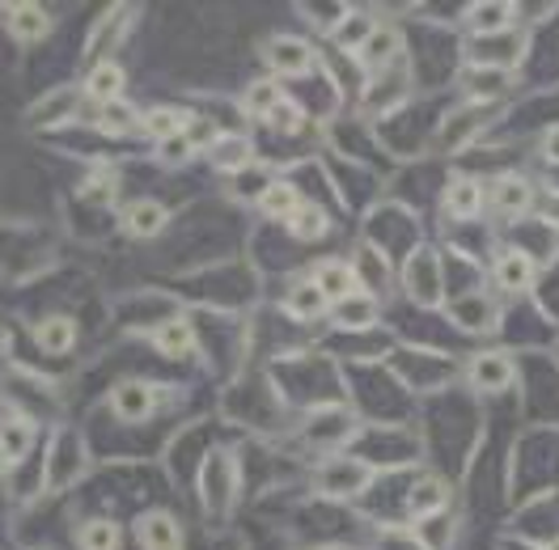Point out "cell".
Wrapping results in <instances>:
<instances>
[{
    "label": "cell",
    "instance_id": "d6986e66",
    "mask_svg": "<svg viewBox=\"0 0 559 550\" xmlns=\"http://www.w3.org/2000/svg\"><path fill=\"white\" fill-rule=\"evenodd\" d=\"M187 123H191V119H187L182 110H170V106H153L148 115H140V128L157 140V144H162V140H170V136H182V132H187Z\"/></svg>",
    "mask_w": 559,
    "mask_h": 550
},
{
    "label": "cell",
    "instance_id": "ffe728a7",
    "mask_svg": "<svg viewBox=\"0 0 559 550\" xmlns=\"http://www.w3.org/2000/svg\"><path fill=\"white\" fill-rule=\"evenodd\" d=\"M301 204H306V200H301V191H297V187H288V182H272V187L259 195V207H263L267 216H276V220H293Z\"/></svg>",
    "mask_w": 559,
    "mask_h": 550
},
{
    "label": "cell",
    "instance_id": "ac0fdd59",
    "mask_svg": "<svg viewBox=\"0 0 559 550\" xmlns=\"http://www.w3.org/2000/svg\"><path fill=\"white\" fill-rule=\"evenodd\" d=\"M462 85H466V98L471 103H491V98H500L504 89H509V72L500 69H466V76H462Z\"/></svg>",
    "mask_w": 559,
    "mask_h": 550
},
{
    "label": "cell",
    "instance_id": "7c38bea8",
    "mask_svg": "<svg viewBox=\"0 0 559 550\" xmlns=\"http://www.w3.org/2000/svg\"><path fill=\"white\" fill-rule=\"evenodd\" d=\"M399 56V31L394 26H373V35L365 38V47L356 51V60L369 72H382Z\"/></svg>",
    "mask_w": 559,
    "mask_h": 550
},
{
    "label": "cell",
    "instance_id": "83f0119b",
    "mask_svg": "<svg viewBox=\"0 0 559 550\" xmlns=\"http://www.w3.org/2000/svg\"><path fill=\"white\" fill-rule=\"evenodd\" d=\"M31 441H35V428H31L26 419H4V423H0V449L9 453V462L22 457V453L31 449Z\"/></svg>",
    "mask_w": 559,
    "mask_h": 550
},
{
    "label": "cell",
    "instance_id": "7402d4cb",
    "mask_svg": "<svg viewBox=\"0 0 559 550\" xmlns=\"http://www.w3.org/2000/svg\"><path fill=\"white\" fill-rule=\"evenodd\" d=\"M35 339L43 351L60 356V351H69L72 339H76V326H72L69 318H43V322L35 326Z\"/></svg>",
    "mask_w": 559,
    "mask_h": 550
},
{
    "label": "cell",
    "instance_id": "277c9868",
    "mask_svg": "<svg viewBox=\"0 0 559 550\" xmlns=\"http://www.w3.org/2000/svg\"><path fill=\"white\" fill-rule=\"evenodd\" d=\"M267 64H272V72H280V76H306L310 64H314V51H310V43H301V38L280 35L267 43Z\"/></svg>",
    "mask_w": 559,
    "mask_h": 550
},
{
    "label": "cell",
    "instance_id": "836d02e7",
    "mask_svg": "<svg viewBox=\"0 0 559 550\" xmlns=\"http://www.w3.org/2000/svg\"><path fill=\"white\" fill-rule=\"evenodd\" d=\"M162 157H166V162H187V157H191V140H187V132H182V136H170V140H162Z\"/></svg>",
    "mask_w": 559,
    "mask_h": 550
},
{
    "label": "cell",
    "instance_id": "484cf974",
    "mask_svg": "<svg viewBox=\"0 0 559 550\" xmlns=\"http://www.w3.org/2000/svg\"><path fill=\"white\" fill-rule=\"evenodd\" d=\"M212 162H216V166H221V170H246V166H250V144H246L242 136L238 140H212Z\"/></svg>",
    "mask_w": 559,
    "mask_h": 550
},
{
    "label": "cell",
    "instance_id": "5b68a950",
    "mask_svg": "<svg viewBox=\"0 0 559 550\" xmlns=\"http://www.w3.org/2000/svg\"><path fill=\"white\" fill-rule=\"evenodd\" d=\"M491 207H496L504 220H518V216H525V212L534 207V187L525 182L522 174H504V178H496V187H491Z\"/></svg>",
    "mask_w": 559,
    "mask_h": 550
},
{
    "label": "cell",
    "instance_id": "e0dca14e",
    "mask_svg": "<svg viewBox=\"0 0 559 550\" xmlns=\"http://www.w3.org/2000/svg\"><path fill=\"white\" fill-rule=\"evenodd\" d=\"M136 534H140V542H144V550H178V542H182L178 521L166 513H148L140 521Z\"/></svg>",
    "mask_w": 559,
    "mask_h": 550
},
{
    "label": "cell",
    "instance_id": "30bf717a",
    "mask_svg": "<svg viewBox=\"0 0 559 550\" xmlns=\"http://www.w3.org/2000/svg\"><path fill=\"white\" fill-rule=\"evenodd\" d=\"M110 403H115V415H119V419H148L153 407H157V390L144 385V381H128V385L115 390Z\"/></svg>",
    "mask_w": 559,
    "mask_h": 550
},
{
    "label": "cell",
    "instance_id": "1f68e13d",
    "mask_svg": "<svg viewBox=\"0 0 559 550\" xmlns=\"http://www.w3.org/2000/svg\"><path fill=\"white\" fill-rule=\"evenodd\" d=\"M280 103H284V89H280L276 81H259V85H250V94H246V110H250V115H263V119H267Z\"/></svg>",
    "mask_w": 559,
    "mask_h": 550
},
{
    "label": "cell",
    "instance_id": "6da1fadb",
    "mask_svg": "<svg viewBox=\"0 0 559 550\" xmlns=\"http://www.w3.org/2000/svg\"><path fill=\"white\" fill-rule=\"evenodd\" d=\"M373 479V470L360 462V457H331L326 466H322V475H318V487H322V495H335V500H352V495H360L365 487Z\"/></svg>",
    "mask_w": 559,
    "mask_h": 550
},
{
    "label": "cell",
    "instance_id": "d590c367",
    "mask_svg": "<svg viewBox=\"0 0 559 550\" xmlns=\"http://www.w3.org/2000/svg\"><path fill=\"white\" fill-rule=\"evenodd\" d=\"M4 466H9V453H4V449H0V470H4Z\"/></svg>",
    "mask_w": 559,
    "mask_h": 550
},
{
    "label": "cell",
    "instance_id": "d6a6232c",
    "mask_svg": "<svg viewBox=\"0 0 559 550\" xmlns=\"http://www.w3.org/2000/svg\"><path fill=\"white\" fill-rule=\"evenodd\" d=\"M267 123H272V128H280V132H293V128L301 123V110H297V106L284 98V103H280L276 110L267 115Z\"/></svg>",
    "mask_w": 559,
    "mask_h": 550
},
{
    "label": "cell",
    "instance_id": "8992f818",
    "mask_svg": "<svg viewBox=\"0 0 559 550\" xmlns=\"http://www.w3.org/2000/svg\"><path fill=\"white\" fill-rule=\"evenodd\" d=\"M509 381H513V360L504 351H484L471 360V385L479 394H500Z\"/></svg>",
    "mask_w": 559,
    "mask_h": 550
},
{
    "label": "cell",
    "instance_id": "9c48e42d",
    "mask_svg": "<svg viewBox=\"0 0 559 550\" xmlns=\"http://www.w3.org/2000/svg\"><path fill=\"white\" fill-rule=\"evenodd\" d=\"M314 288L335 306V301H344V297H352V292H360L356 288V267L352 263H318V272H314Z\"/></svg>",
    "mask_w": 559,
    "mask_h": 550
},
{
    "label": "cell",
    "instance_id": "4316f807",
    "mask_svg": "<svg viewBox=\"0 0 559 550\" xmlns=\"http://www.w3.org/2000/svg\"><path fill=\"white\" fill-rule=\"evenodd\" d=\"M288 229H293V238L301 241H318L322 234H326V212L314 204H301L297 207V216L288 220Z\"/></svg>",
    "mask_w": 559,
    "mask_h": 550
},
{
    "label": "cell",
    "instance_id": "ba28073f",
    "mask_svg": "<svg viewBox=\"0 0 559 550\" xmlns=\"http://www.w3.org/2000/svg\"><path fill=\"white\" fill-rule=\"evenodd\" d=\"M496 284L504 292H525L534 284V259L525 250H500L496 254Z\"/></svg>",
    "mask_w": 559,
    "mask_h": 550
},
{
    "label": "cell",
    "instance_id": "2e32d148",
    "mask_svg": "<svg viewBox=\"0 0 559 550\" xmlns=\"http://www.w3.org/2000/svg\"><path fill=\"white\" fill-rule=\"evenodd\" d=\"M123 225L132 238H157L166 229V207L157 200H136V204L123 212Z\"/></svg>",
    "mask_w": 559,
    "mask_h": 550
},
{
    "label": "cell",
    "instance_id": "4fadbf2b",
    "mask_svg": "<svg viewBox=\"0 0 559 550\" xmlns=\"http://www.w3.org/2000/svg\"><path fill=\"white\" fill-rule=\"evenodd\" d=\"M119 89H123V69L115 64V60H103V64H94L90 76H85V94H90V103H119Z\"/></svg>",
    "mask_w": 559,
    "mask_h": 550
},
{
    "label": "cell",
    "instance_id": "d4e9b609",
    "mask_svg": "<svg viewBox=\"0 0 559 550\" xmlns=\"http://www.w3.org/2000/svg\"><path fill=\"white\" fill-rule=\"evenodd\" d=\"M153 344H157V351H166V356H187V351H191V344H195V335H191V326L178 318V322L157 326Z\"/></svg>",
    "mask_w": 559,
    "mask_h": 550
},
{
    "label": "cell",
    "instance_id": "f546056e",
    "mask_svg": "<svg viewBox=\"0 0 559 550\" xmlns=\"http://www.w3.org/2000/svg\"><path fill=\"white\" fill-rule=\"evenodd\" d=\"M454 313L466 331H491V322H496V310H491L484 297H466V301H457Z\"/></svg>",
    "mask_w": 559,
    "mask_h": 550
},
{
    "label": "cell",
    "instance_id": "8d00e7d4",
    "mask_svg": "<svg viewBox=\"0 0 559 550\" xmlns=\"http://www.w3.org/2000/svg\"><path fill=\"white\" fill-rule=\"evenodd\" d=\"M547 550H559V538H556V542H551V547H547Z\"/></svg>",
    "mask_w": 559,
    "mask_h": 550
},
{
    "label": "cell",
    "instance_id": "52a82bcc",
    "mask_svg": "<svg viewBox=\"0 0 559 550\" xmlns=\"http://www.w3.org/2000/svg\"><path fill=\"white\" fill-rule=\"evenodd\" d=\"M484 200H488V191H484L475 178H454V182L445 187V212H450L454 220H475V216L484 212Z\"/></svg>",
    "mask_w": 559,
    "mask_h": 550
},
{
    "label": "cell",
    "instance_id": "4dcf8cb0",
    "mask_svg": "<svg viewBox=\"0 0 559 550\" xmlns=\"http://www.w3.org/2000/svg\"><path fill=\"white\" fill-rule=\"evenodd\" d=\"M326 306H331V301L318 292L314 279H310V284H297V288L288 292V310L297 313V318H318V313L326 310Z\"/></svg>",
    "mask_w": 559,
    "mask_h": 550
},
{
    "label": "cell",
    "instance_id": "44dd1931",
    "mask_svg": "<svg viewBox=\"0 0 559 550\" xmlns=\"http://www.w3.org/2000/svg\"><path fill=\"white\" fill-rule=\"evenodd\" d=\"M445 504H450V487L441 479H419L416 491H412V500H407L412 516H432V513H441Z\"/></svg>",
    "mask_w": 559,
    "mask_h": 550
},
{
    "label": "cell",
    "instance_id": "5bb4252c",
    "mask_svg": "<svg viewBox=\"0 0 559 550\" xmlns=\"http://www.w3.org/2000/svg\"><path fill=\"white\" fill-rule=\"evenodd\" d=\"M471 31L479 38H488V35H504V31H513V17H518V9L513 4H471Z\"/></svg>",
    "mask_w": 559,
    "mask_h": 550
},
{
    "label": "cell",
    "instance_id": "8fae6325",
    "mask_svg": "<svg viewBox=\"0 0 559 550\" xmlns=\"http://www.w3.org/2000/svg\"><path fill=\"white\" fill-rule=\"evenodd\" d=\"M331 318H335V326H344V331H365V326L378 322V301H373L369 292H352V297L331 306Z\"/></svg>",
    "mask_w": 559,
    "mask_h": 550
},
{
    "label": "cell",
    "instance_id": "603a6c76",
    "mask_svg": "<svg viewBox=\"0 0 559 550\" xmlns=\"http://www.w3.org/2000/svg\"><path fill=\"white\" fill-rule=\"evenodd\" d=\"M136 123H140V115L128 103H123V98H119V103L98 106V128H103L106 136H128Z\"/></svg>",
    "mask_w": 559,
    "mask_h": 550
},
{
    "label": "cell",
    "instance_id": "7a4b0ae2",
    "mask_svg": "<svg viewBox=\"0 0 559 550\" xmlns=\"http://www.w3.org/2000/svg\"><path fill=\"white\" fill-rule=\"evenodd\" d=\"M525 43L518 35H488V38H475V47H471V64L475 69H500L509 72L518 60H522Z\"/></svg>",
    "mask_w": 559,
    "mask_h": 550
},
{
    "label": "cell",
    "instance_id": "cb8c5ba5",
    "mask_svg": "<svg viewBox=\"0 0 559 550\" xmlns=\"http://www.w3.org/2000/svg\"><path fill=\"white\" fill-rule=\"evenodd\" d=\"M128 13H132V9H123V4H119V9H110V17L94 31V38H90V60H94V64H103V56L110 51V43L123 35V26H128V22H119V17H128Z\"/></svg>",
    "mask_w": 559,
    "mask_h": 550
},
{
    "label": "cell",
    "instance_id": "3957f363",
    "mask_svg": "<svg viewBox=\"0 0 559 550\" xmlns=\"http://www.w3.org/2000/svg\"><path fill=\"white\" fill-rule=\"evenodd\" d=\"M403 279H407V292L416 297L419 306H437L441 301V263L428 250H419L416 259L403 267Z\"/></svg>",
    "mask_w": 559,
    "mask_h": 550
},
{
    "label": "cell",
    "instance_id": "9a60e30c",
    "mask_svg": "<svg viewBox=\"0 0 559 550\" xmlns=\"http://www.w3.org/2000/svg\"><path fill=\"white\" fill-rule=\"evenodd\" d=\"M9 31H13V38H22V43H38V38L51 31V17H47L43 4H13L9 9Z\"/></svg>",
    "mask_w": 559,
    "mask_h": 550
},
{
    "label": "cell",
    "instance_id": "e575fe53",
    "mask_svg": "<svg viewBox=\"0 0 559 550\" xmlns=\"http://www.w3.org/2000/svg\"><path fill=\"white\" fill-rule=\"evenodd\" d=\"M543 157H547L551 166H559V123L543 136Z\"/></svg>",
    "mask_w": 559,
    "mask_h": 550
},
{
    "label": "cell",
    "instance_id": "f1b7e54d",
    "mask_svg": "<svg viewBox=\"0 0 559 550\" xmlns=\"http://www.w3.org/2000/svg\"><path fill=\"white\" fill-rule=\"evenodd\" d=\"M81 550H119V525L115 521H85Z\"/></svg>",
    "mask_w": 559,
    "mask_h": 550
}]
</instances>
